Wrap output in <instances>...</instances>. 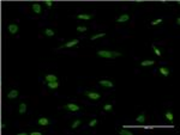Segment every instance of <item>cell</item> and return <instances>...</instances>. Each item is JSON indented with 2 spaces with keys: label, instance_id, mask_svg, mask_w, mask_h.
I'll list each match as a JSON object with an SVG mask.
<instances>
[{
  "label": "cell",
  "instance_id": "1",
  "mask_svg": "<svg viewBox=\"0 0 180 135\" xmlns=\"http://www.w3.org/2000/svg\"><path fill=\"white\" fill-rule=\"evenodd\" d=\"M97 56L100 58H103V59H114L116 56H121V53L119 52H112V50H108V49H104V50H98L97 53Z\"/></svg>",
  "mask_w": 180,
  "mask_h": 135
},
{
  "label": "cell",
  "instance_id": "2",
  "mask_svg": "<svg viewBox=\"0 0 180 135\" xmlns=\"http://www.w3.org/2000/svg\"><path fill=\"white\" fill-rule=\"evenodd\" d=\"M84 94H85L89 99H91V100H98V99L101 98V94H100L98 92H95V91H85Z\"/></svg>",
  "mask_w": 180,
  "mask_h": 135
},
{
  "label": "cell",
  "instance_id": "3",
  "mask_svg": "<svg viewBox=\"0 0 180 135\" xmlns=\"http://www.w3.org/2000/svg\"><path fill=\"white\" fill-rule=\"evenodd\" d=\"M64 109L67 110V111H73V112H75V111H79V110H81V106L75 104V103H69V104L64 105Z\"/></svg>",
  "mask_w": 180,
  "mask_h": 135
},
{
  "label": "cell",
  "instance_id": "4",
  "mask_svg": "<svg viewBox=\"0 0 180 135\" xmlns=\"http://www.w3.org/2000/svg\"><path fill=\"white\" fill-rule=\"evenodd\" d=\"M79 43V40H71V41H69V42H66L64 46H61L59 47L58 49H61V48H72V47H75L77 44Z\"/></svg>",
  "mask_w": 180,
  "mask_h": 135
},
{
  "label": "cell",
  "instance_id": "5",
  "mask_svg": "<svg viewBox=\"0 0 180 135\" xmlns=\"http://www.w3.org/2000/svg\"><path fill=\"white\" fill-rule=\"evenodd\" d=\"M127 20H130V14H127V13H124V14H121L120 17L116 18V22L118 23H125Z\"/></svg>",
  "mask_w": 180,
  "mask_h": 135
},
{
  "label": "cell",
  "instance_id": "6",
  "mask_svg": "<svg viewBox=\"0 0 180 135\" xmlns=\"http://www.w3.org/2000/svg\"><path fill=\"white\" fill-rule=\"evenodd\" d=\"M7 30H9V32L11 34V35H15V34L18 32V25L17 24H10L9 28H7Z\"/></svg>",
  "mask_w": 180,
  "mask_h": 135
},
{
  "label": "cell",
  "instance_id": "7",
  "mask_svg": "<svg viewBox=\"0 0 180 135\" xmlns=\"http://www.w3.org/2000/svg\"><path fill=\"white\" fill-rule=\"evenodd\" d=\"M98 82H100V85H101V86H103V87H113L114 86V85H113V82H112L110 80H107V79L100 80Z\"/></svg>",
  "mask_w": 180,
  "mask_h": 135
},
{
  "label": "cell",
  "instance_id": "8",
  "mask_svg": "<svg viewBox=\"0 0 180 135\" xmlns=\"http://www.w3.org/2000/svg\"><path fill=\"white\" fill-rule=\"evenodd\" d=\"M44 80H46V82H53V81L58 80V76L55 74H47L44 76Z\"/></svg>",
  "mask_w": 180,
  "mask_h": 135
},
{
  "label": "cell",
  "instance_id": "9",
  "mask_svg": "<svg viewBox=\"0 0 180 135\" xmlns=\"http://www.w3.org/2000/svg\"><path fill=\"white\" fill-rule=\"evenodd\" d=\"M18 94H19V93H18L17 90H11V91L7 93V98H9V99H15V98L18 97Z\"/></svg>",
  "mask_w": 180,
  "mask_h": 135
},
{
  "label": "cell",
  "instance_id": "10",
  "mask_svg": "<svg viewBox=\"0 0 180 135\" xmlns=\"http://www.w3.org/2000/svg\"><path fill=\"white\" fill-rule=\"evenodd\" d=\"M37 124L38 126H49V120L46 117H41V118H38Z\"/></svg>",
  "mask_w": 180,
  "mask_h": 135
},
{
  "label": "cell",
  "instance_id": "11",
  "mask_svg": "<svg viewBox=\"0 0 180 135\" xmlns=\"http://www.w3.org/2000/svg\"><path fill=\"white\" fill-rule=\"evenodd\" d=\"M33 11L36 13V14H40L42 12V7L40 4H33Z\"/></svg>",
  "mask_w": 180,
  "mask_h": 135
},
{
  "label": "cell",
  "instance_id": "12",
  "mask_svg": "<svg viewBox=\"0 0 180 135\" xmlns=\"http://www.w3.org/2000/svg\"><path fill=\"white\" fill-rule=\"evenodd\" d=\"M77 18H78V19H82V20H90V19L93 18V16H91V14H84V13H82V14H78Z\"/></svg>",
  "mask_w": 180,
  "mask_h": 135
},
{
  "label": "cell",
  "instance_id": "13",
  "mask_svg": "<svg viewBox=\"0 0 180 135\" xmlns=\"http://www.w3.org/2000/svg\"><path fill=\"white\" fill-rule=\"evenodd\" d=\"M158 72H160L163 76H169V70L167 68V67H160V68H158Z\"/></svg>",
  "mask_w": 180,
  "mask_h": 135
},
{
  "label": "cell",
  "instance_id": "14",
  "mask_svg": "<svg viewBox=\"0 0 180 135\" xmlns=\"http://www.w3.org/2000/svg\"><path fill=\"white\" fill-rule=\"evenodd\" d=\"M43 34H44V36H47V37H52V36H54L55 31L53 29H44Z\"/></svg>",
  "mask_w": 180,
  "mask_h": 135
},
{
  "label": "cell",
  "instance_id": "15",
  "mask_svg": "<svg viewBox=\"0 0 180 135\" xmlns=\"http://www.w3.org/2000/svg\"><path fill=\"white\" fill-rule=\"evenodd\" d=\"M18 112L21 114V115L27 112V104H25V103H21V104H19V110H18Z\"/></svg>",
  "mask_w": 180,
  "mask_h": 135
},
{
  "label": "cell",
  "instance_id": "16",
  "mask_svg": "<svg viewBox=\"0 0 180 135\" xmlns=\"http://www.w3.org/2000/svg\"><path fill=\"white\" fill-rule=\"evenodd\" d=\"M164 117H166V120H167L168 122H173V120H174V116H173L172 111H166V114H164Z\"/></svg>",
  "mask_w": 180,
  "mask_h": 135
},
{
  "label": "cell",
  "instance_id": "17",
  "mask_svg": "<svg viewBox=\"0 0 180 135\" xmlns=\"http://www.w3.org/2000/svg\"><path fill=\"white\" fill-rule=\"evenodd\" d=\"M47 86L50 88V90H55L59 87V82L58 81H53V82H47Z\"/></svg>",
  "mask_w": 180,
  "mask_h": 135
},
{
  "label": "cell",
  "instance_id": "18",
  "mask_svg": "<svg viewBox=\"0 0 180 135\" xmlns=\"http://www.w3.org/2000/svg\"><path fill=\"white\" fill-rule=\"evenodd\" d=\"M136 121L138 123H144V122H145V114L143 112V114H141V115H138Z\"/></svg>",
  "mask_w": 180,
  "mask_h": 135
},
{
  "label": "cell",
  "instance_id": "19",
  "mask_svg": "<svg viewBox=\"0 0 180 135\" xmlns=\"http://www.w3.org/2000/svg\"><path fill=\"white\" fill-rule=\"evenodd\" d=\"M154 64H155L154 60H144V61H142L141 65H142L143 67H147V66H153Z\"/></svg>",
  "mask_w": 180,
  "mask_h": 135
},
{
  "label": "cell",
  "instance_id": "20",
  "mask_svg": "<svg viewBox=\"0 0 180 135\" xmlns=\"http://www.w3.org/2000/svg\"><path fill=\"white\" fill-rule=\"evenodd\" d=\"M104 36H106V34H104V32L96 34V35H94V36H91V37H90V40H91V41H95V40H98V38H102V37H104Z\"/></svg>",
  "mask_w": 180,
  "mask_h": 135
},
{
  "label": "cell",
  "instance_id": "21",
  "mask_svg": "<svg viewBox=\"0 0 180 135\" xmlns=\"http://www.w3.org/2000/svg\"><path fill=\"white\" fill-rule=\"evenodd\" d=\"M82 124V120H76V121H73V123L71 124V128L72 129H76L77 127H79Z\"/></svg>",
  "mask_w": 180,
  "mask_h": 135
},
{
  "label": "cell",
  "instance_id": "22",
  "mask_svg": "<svg viewBox=\"0 0 180 135\" xmlns=\"http://www.w3.org/2000/svg\"><path fill=\"white\" fill-rule=\"evenodd\" d=\"M103 110L104 111H112V110H113V105L109 104V103H107V104H104L103 105Z\"/></svg>",
  "mask_w": 180,
  "mask_h": 135
},
{
  "label": "cell",
  "instance_id": "23",
  "mask_svg": "<svg viewBox=\"0 0 180 135\" xmlns=\"http://www.w3.org/2000/svg\"><path fill=\"white\" fill-rule=\"evenodd\" d=\"M76 30L78 31V32H85V31L88 30V28H87V26H84V25H82V26L79 25V26H77Z\"/></svg>",
  "mask_w": 180,
  "mask_h": 135
},
{
  "label": "cell",
  "instance_id": "24",
  "mask_svg": "<svg viewBox=\"0 0 180 135\" xmlns=\"http://www.w3.org/2000/svg\"><path fill=\"white\" fill-rule=\"evenodd\" d=\"M153 49H154V53H155V55H157V56H161V50L155 46V44H153Z\"/></svg>",
  "mask_w": 180,
  "mask_h": 135
},
{
  "label": "cell",
  "instance_id": "25",
  "mask_svg": "<svg viewBox=\"0 0 180 135\" xmlns=\"http://www.w3.org/2000/svg\"><path fill=\"white\" fill-rule=\"evenodd\" d=\"M163 22V19H161V18H157V19H155L151 22V25H158V24H161V23Z\"/></svg>",
  "mask_w": 180,
  "mask_h": 135
},
{
  "label": "cell",
  "instance_id": "26",
  "mask_svg": "<svg viewBox=\"0 0 180 135\" xmlns=\"http://www.w3.org/2000/svg\"><path fill=\"white\" fill-rule=\"evenodd\" d=\"M119 134H126V135H132V132H131V130H127V129H121V130H119Z\"/></svg>",
  "mask_w": 180,
  "mask_h": 135
},
{
  "label": "cell",
  "instance_id": "27",
  "mask_svg": "<svg viewBox=\"0 0 180 135\" xmlns=\"http://www.w3.org/2000/svg\"><path fill=\"white\" fill-rule=\"evenodd\" d=\"M96 124H97V120H96V118L91 120V121H90V122H89V126H90V127H95V126H96Z\"/></svg>",
  "mask_w": 180,
  "mask_h": 135
},
{
  "label": "cell",
  "instance_id": "28",
  "mask_svg": "<svg viewBox=\"0 0 180 135\" xmlns=\"http://www.w3.org/2000/svg\"><path fill=\"white\" fill-rule=\"evenodd\" d=\"M44 4L48 6V7H52V5H53V2H52L50 0H46V1H44Z\"/></svg>",
  "mask_w": 180,
  "mask_h": 135
},
{
  "label": "cell",
  "instance_id": "29",
  "mask_svg": "<svg viewBox=\"0 0 180 135\" xmlns=\"http://www.w3.org/2000/svg\"><path fill=\"white\" fill-rule=\"evenodd\" d=\"M31 135H41V132H31Z\"/></svg>",
  "mask_w": 180,
  "mask_h": 135
},
{
  "label": "cell",
  "instance_id": "30",
  "mask_svg": "<svg viewBox=\"0 0 180 135\" xmlns=\"http://www.w3.org/2000/svg\"><path fill=\"white\" fill-rule=\"evenodd\" d=\"M176 24H180V18H179V17L176 18Z\"/></svg>",
  "mask_w": 180,
  "mask_h": 135
}]
</instances>
